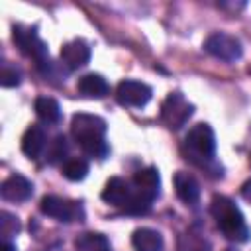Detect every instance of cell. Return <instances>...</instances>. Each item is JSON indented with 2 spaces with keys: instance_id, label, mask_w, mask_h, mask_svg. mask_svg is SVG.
<instances>
[{
  "instance_id": "2e32d148",
  "label": "cell",
  "mask_w": 251,
  "mask_h": 251,
  "mask_svg": "<svg viewBox=\"0 0 251 251\" xmlns=\"http://www.w3.org/2000/svg\"><path fill=\"white\" fill-rule=\"evenodd\" d=\"M45 147V133L39 126H31L25 129L24 137H22V151L25 157L29 159H37L39 153Z\"/></svg>"
},
{
  "instance_id": "44dd1931",
  "label": "cell",
  "mask_w": 251,
  "mask_h": 251,
  "mask_svg": "<svg viewBox=\"0 0 251 251\" xmlns=\"http://www.w3.org/2000/svg\"><path fill=\"white\" fill-rule=\"evenodd\" d=\"M151 202H153V200H149V198H145V196L133 192V194L129 196V200H127L122 208H124L126 214H131V216H143V214H147V212L151 210Z\"/></svg>"
},
{
  "instance_id": "6da1fadb",
  "label": "cell",
  "mask_w": 251,
  "mask_h": 251,
  "mask_svg": "<svg viewBox=\"0 0 251 251\" xmlns=\"http://www.w3.org/2000/svg\"><path fill=\"white\" fill-rule=\"evenodd\" d=\"M210 212L220 227V231L231 241H247L249 227L245 224L243 214L227 196H214L210 204Z\"/></svg>"
},
{
  "instance_id": "ba28073f",
  "label": "cell",
  "mask_w": 251,
  "mask_h": 251,
  "mask_svg": "<svg viewBox=\"0 0 251 251\" xmlns=\"http://www.w3.org/2000/svg\"><path fill=\"white\" fill-rule=\"evenodd\" d=\"M39 210L49 216V218H55L59 222H73L80 216V206H76L75 202H69L65 198H59V196H43L41 198V204H39Z\"/></svg>"
},
{
  "instance_id": "d4e9b609",
  "label": "cell",
  "mask_w": 251,
  "mask_h": 251,
  "mask_svg": "<svg viewBox=\"0 0 251 251\" xmlns=\"http://www.w3.org/2000/svg\"><path fill=\"white\" fill-rule=\"evenodd\" d=\"M241 196H243L247 202H251V178L241 184Z\"/></svg>"
},
{
  "instance_id": "e0dca14e",
  "label": "cell",
  "mask_w": 251,
  "mask_h": 251,
  "mask_svg": "<svg viewBox=\"0 0 251 251\" xmlns=\"http://www.w3.org/2000/svg\"><path fill=\"white\" fill-rule=\"evenodd\" d=\"M35 114H37L43 122L55 124V122H59V118H61V106H59V102H57L55 98H51V96H39V98L35 100Z\"/></svg>"
},
{
  "instance_id": "8992f818",
  "label": "cell",
  "mask_w": 251,
  "mask_h": 251,
  "mask_svg": "<svg viewBox=\"0 0 251 251\" xmlns=\"http://www.w3.org/2000/svg\"><path fill=\"white\" fill-rule=\"evenodd\" d=\"M186 145L202 159H212L216 153V135L208 124H196L186 133Z\"/></svg>"
},
{
  "instance_id": "4fadbf2b",
  "label": "cell",
  "mask_w": 251,
  "mask_h": 251,
  "mask_svg": "<svg viewBox=\"0 0 251 251\" xmlns=\"http://www.w3.org/2000/svg\"><path fill=\"white\" fill-rule=\"evenodd\" d=\"M129 196H131L129 184H127V180H124L120 176H112L102 190V200L112 206H124L129 200Z\"/></svg>"
},
{
  "instance_id": "484cf974",
  "label": "cell",
  "mask_w": 251,
  "mask_h": 251,
  "mask_svg": "<svg viewBox=\"0 0 251 251\" xmlns=\"http://www.w3.org/2000/svg\"><path fill=\"white\" fill-rule=\"evenodd\" d=\"M2 251H16V247H14L12 243H8V241H4V243H2Z\"/></svg>"
},
{
  "instance_id": "7c38bea8",
  "label": "cell",
  "mask_w": 251,
  "mask_h": 251,
  "mask_svg": "<svg viewBox=\"0 0 251 251\" xmlns=\"http://www.w3.org/2000/svg\"><path fill=\"white\" fill-rule=\"evenodd\" d=\"M175 190L176 196L184 202V204H194L200 198V184L198 180L184 171H176L175 173Z\"/></svg>"
},
{
  "instance_id": "3957f363",
  "label": "cell",
  "mask_w": 251,
  "mask_h": 251,
  "mask_svg": "<svg viewBox=\"0 0 251 251\" xmlns=\"http://www.w3.org/2000/svg\"><path fill=\"white\" fill-rule=\"evenodd\" d=\"M14 41L20 47V51L27 57H31L39 67L49 65V55H47V45L39 39V35L24 25H14Z\"/></svg>"
},
{
  "instance_id": "8fae6325",
  "label": "cell",
  "mask_w": 251,
  "mask_h": 251,
  "mask_svg": "<svg viewBox=\"0 0 251 251\" xmlns=\"http://www.w3.org/2000/svg\"><path fill=\"white\" fill-rule=\"evenodd\" d=\"M133 184H135V192L149 198V200H155L157 194H159V188H161V176H159V171L155 167H145V169H139L135 175H133Z\"/></svg>"
},
{
  "instance_id": "9a60e30c",
  "label": "cell",
  "mask_w": 251,
  "mask_h": 251,
  "mask_svg": "<svg viewBox=\"0 0 251 251\" xmlns=\"http://www.w3.org/2000/svg\"><path fill=\"white\" fill-rule=\"evenodd\" d=\"M76 88L80 94H84L88 98H104L110 92L108 80L98 73H88V75L80 76L76 82Z\"/></svg>"
},
{
  "instance_id": "4316f807",
  "label": "cell",
  "mask_w": 251,
  "mask_h": 251,
  "mask_svg": "<svg viewBox=\"0 0 251 251\" xmlns=\"http://www.w3.org/2000/svg\"><path fill=\"white\" fill-rule=\"evenodd\" d=\"M226 251H235V249H226Z\"/></svg>"
},
{
  "instance_id": "30bf717a",
  "label": "cell",
  "mask_w": 251,
  "mask_h": 251,
  "mask_svg": "<svg viewBox=\"0 0 251 251\" xmlns=\"http://www.w3.org/2000/svg\"><path fill=\"white\" fill-rule=\"evenodd\" d=\"M0 192H2V198L4 200L24 202V200H27L33 194V184H31V180H27L22 175H12V176H8L2 182Z\"/></svg>"
},
{
  "instance_id": "d6986e66",
  "label": "cell",
  "mask_w": 251,
  "mask_h": 251,
  "mask_svg": "<svg viewBox=\"0 0 251 251\" xmlns=\"http://www.w3.org/2000/svg\"><path fill=\"white\" fill-rule=\"evenodd\" d=\"M86 175H88V163L84 159L75 157V159H69L63 165V176L69 178V180H73V182L82 180Z\"/></svg>"
},
{
  "instance_id": "5bb4252c",
  "label": "cell",
  "mask_w": 251,
  "mask_h": 251,
  "mask_svg": "<svg viewBox=\"0 0 251 251\" xmlns=\"http://www.w3.org/2000/svg\"><path fill=\"white\" fill-rule=\"evenodd\" d=\"M131 245L135 251H163V235L151 227H137L131 235Z\"/></svg>"
},
{
  "instance_id": "83f0119b",
  "label": "cell",
  "mask_w": 251,
  "mask_h": 251,
  "mask_svg": "<svg viewBox=\"0 0 251 251\" xmlns=\"http://www.w3.org/2000/svg\"><path fill=\"white\" fill-rule=\"evenodd\" d=\"M249 73H251V69H249Z\"/></svg>"
},
{
  "instance_id": "277c9868",
  "label": "cell",
  "mask_w": 251,
  "mask_h": 251,
  "mask_svg": "<svg viewBox=\"0 0 251 251\" xmlns=\"http://www.w3.org/2000/svg\"><path fill=\"white\" fill-rule=\"evenodd\" d=\"M204 49L214 55L216 59H222V61H237L241 55H243V47H241V41L229 33H224V31H218V33H212L206 41H204Z\"/></svg>"
},
{
  "instance_id": "603a6c76",
  "label": "cell",
  "mask_w": 251,
  "mask_h": 251,
  "mask_svg": "<svg viewBox=\"0 0 251 251\" xmlns=\"http://www.w3.org/2000/svg\"><path fill=\"white\" fill-rule=\"evenodd\" d=\"M65 153H67V139L63 135H57L51 141V145L47 147V161L49 163H57V161H61L65 157Z\"/></svg>"
},
{
  "instance_id": "9c48e42d",
  "label": "cell",
  "mask_w": 251,
  "mask_h": 251,
  "mask_svg": "<svg viewBox=\"0 0 251 251\" xmlns=\"http://www.w3.org/2000/svg\"><path fill=\"white\" fill-rule=\"evenodd\" d=\"M61 61H63V65L69 71H75V69L84 67L90 61V47H88V43L82 41V39L67 41L61 47Z\"/></svg>"
},
{
  "instance_id": "5b68a950",
  "label": "cell",
  "mask_w": 251,
  "mask_h": 251,
  "mask_svg": "<svg viewBox=\"0 0 251 251\" xmlns=\"http://www.w3.org/2000/svg\"><path fill=\"white\" fill-rule=\"evenodd\" d=\"M151 96H153L151 86L141 80H122L116 86V100L122 106L141 108L151 100Z\"/></svg>"
},
{
  "instance_id": "ffe728a7",
  "label": "cell",
  "mask_w": 251,
  "mask_h": 251,
  "mask_svg": "<svg viewBox=\"0 0 251 251\" xmlns=\"http://www.w3.org/2000/svg\"><path fill=\"white\" fill-rule=\"evenodd\" d=\"M78 143H80L82 151H84L88 157L106 159V155H108V151H110V147H108V143H106L104 137H90V139H82V141H78Z\"/></svg>"
},
{
  "instance_id": "52a82bcc",
  "label": "cell",
  "mask_w": 251,
  "mask_h": 251,
  "mask_svg": "<svg viewBox=\"0 0 251 251\" xmlns=\"http://www.w3.org/2000/svg\"><path fill=\"white\" fill-rule=\"evenodd\" d=\"M108 126L100 116L92 114H75L71 122V131L76 141L90 139V137H104Z\"/></svg>"
},
{
  "instance_id": "ac0fdd59",
  "label": "cell",
  "mask_w": 251,
  "mask_h": 251,
  "mask_svg": "<svg viewBox=\"0 0 251 251\" xmlns=\"http://www.w3.org/2000/svg\"><path fill=\"white\" fill-rule=\"evenodd\" d=\"M78 251H112L110 241L102 233H82L75 241Z\"/></svg>"
},
{
  "instance_id": "7402d4cb",
  "label": "cell",
  "mask_w": 251,
  "mask_h": 251,
  "mask_svg": "<svg viewBox=\"0 0 251 251\" xmlns=\"http://www.w3.org/2000/svg\"><path fill=\"white\" fill-rule=\"evenodd\" d=\"M20 231V222L16 216H12L10 212H0V233L4 239L16 235Z\"/></svg>"
},
{
  "instance_id": "cb8c5ba5",
  "label": "cell",
  "mask_w": 251,
  "mask_h": 251,
  "mask_svg": "<svg viewBox=\"0 0 251 251\" xmlns=\"http://www.w3.org/2000/svg\"><path fill=\"white\" fill-rule=\"evenodd\" d=\"M0 84L4 88H12V86H18L20 84V73L12 67H4L2 73H0Z\"/></svg>"
},
{
  "instance_id": "7a4b0ae2",
  "label": "cell",
  "mask_w": 251,
  "mask_h": 251,
  "mask_svg": "<svg viewBox=\"0 0 251 251\" xmlns=\"http://www.w3.org/2000/svg\"><path fill=\"white\" fill-rule=\"evenodd\" d=\"M192 114H194V106L180 92H171L161 104V118L171 129H180L190 120Z\"/></svg>"
}]
</instances>
